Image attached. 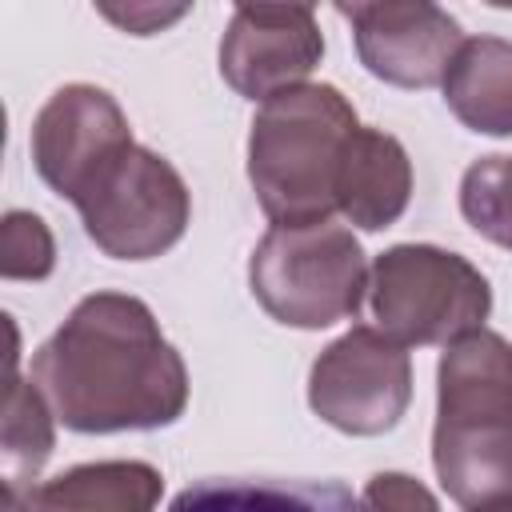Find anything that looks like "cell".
Here are the masks:
<instances>
[{"instance_id":"obj_1","label":"cell","mask_w":512,"mask_h":512,"mask_svg":"<svg viewBox=\"0 0 512 512\" xmlns=\"http://www.w3.org/2000/svg\"><path fill=\"white\" fill-rule=\"evenodd\" d=\"M32 380L72 432L164 428L188 404V368L144 300L84 296L32 356Z\"/></svg>"},{"instance_id":"obj_2","label":"cell","mask_w":512,"mask_h":512,"mask_svg":"<svg viewBox=\"0 0 512 512\" xmlns=\"http://www.w3.org/2000/svg\"><path fill=\"white\" fill-rule=\"evenodd\" d=\"M432 464L440 488L464 504L512 496V344L468 332L440 356Z\"/></svg>"},{"instance_id":"obj_3","label":"cell","mask_w":512,"mask_h":512,"mask_svg":"<svg viewBox=\"0 0 512 512\" xmlns=\"http://www.w3.org/2000/svg\"><path fill=\"white\" fill-rule=\"evenodd\" d=\"M356 128L352 104L332 84H300L264 100L248 136V180L272 224L332 216L336 172Z\"/></svg>"},{"instance_id":"obj_4","label":"cell","mask_w":512,"mask_h":512,"mask_svg":"<svg viewBox=\"0 0 512 512\" xmlns=\"http://www.w3.org/2000/svg\"><path fill=\"white\" fill-rule=\"evenodd\" d=\"M368 280L356 236L332 220L272 224L248 260L252 296L288 328H328L352 316Z\"/></svg>"},{"instance_id":"obj_5","label":"cell","mask_w":512,"mask_h":512,"mask_svg":"<svg viewBox=\"0 0 512 512\" xmlns=\"http://www.w3.org/2000/svg\"><path fill=\"white\" fill-rule=\"evenodd\" d=\"M372 320L396 344H456L492 312V288L464 256L436 244H396L368 280Z\"/></svg>"},{"instance_id":"obj_6","label":"cell","mask_w":512,"mask_h":512,"mask_svg":"<svg viewBox=\"0 0 512 512\" xmlns=\"http://www.w3.org/2000/svg\"><path fill=\"white\" fill-rule=\"evenodd\" d=\"M88 240L116 260H152L188 228V188L152 148L128 144L72 200Z\"/></svg>"},{"instance_id":"obj_7","label":"cell","mask_w":512,"mask_h":512,"mask_svg":"<svg viewBox=\"0 0 512 512\" xmlns=\"http://www.w3.org/2000/svg\"><path fill=\"white\" fill-rule=\"evenodd\" d=\"M412 400V360L380 328H352L328 344L308 372L312 412L348 432L380 436L400 424Z\"/></svg>"},{"instance_id":"obj_8","label":"cell","mask_w":512,"mask_h":512,"mask_svg":"<svg viewBox=\"0 0 512 512\" xmlns=\"http://www.w3.org/2000/svg\"><path fill=\"white\" fill-rule=\"evenodd\" d=\"M324 36L308 4H240L220 40V76L248 100H272L320 64Z\"/></svg>"},{"instance_id":"obj_9","label":"cell","mask_w":512,"mask_h":512,"mask_svg":"<svg viewBox=\"0 0 512 512\" xmlns=\"http://www.w3.org/2000/svg\"><path fill=\"white\" fill-rule=\"evenodd\" d=\"M132 144L128 116L96 84H64L32 124V160L40 180L76 200L92 176Z\"/></svg>"},{"instance_id":"obj_10","label":"cell","mask_w":512,"mask_h":512,"mask_svg":"<svg viewBox=\"0 0 512 512\" xmlns=\"http://www.w3.org/2000/svg\"><path fill=\"white\" fill-rule=\"evenodd\" d=\"M336 12L356 32L360 64L396 88L444 84V72L464 44L460 24L428 0L336 4Z\"/></svg>"},{"instance_id":"obj_11","label":"cell","mask_w":512,"mask_h":512,"mask_svg":"<svg viewBox=\"0 0 512 512\" xmlns=\"http://www.w3.org/2000/svg\"><path fill=\"white\" fill-rule=\"evenodd\" d=\"M412 196V164L396 136L356 128L336 172V208L368 232L396 224Z\"/></svg>"},{"instance_id":"obj_12","label":"cell","mask_w":512,"mask_h":512,"mask_svg":"<svg viewBox=\"0 0 512 512\" xmlns=\"http://www.w3.org/2000/svg\"><path fill=\"white\" fill-rule=\"evenodd\" d=\"M168 512H368L340 480H280V476H212L188 484Z\"/></svg>"},{"instance_id":"obj_13","label":"cell","mask_w":512,"mask_h":512,"mask_svg":"<svg viewBox=\"0 0 512 512\" xmlns=\"http://www.w3.org/2000/svg\"><path fill=\"white\" fill-rule=\"evenodd\" d=\"M164 480L140 460L76 464L28 492L20 512H152Z\"/></svg>"},{"instance_id":"obj_14","label":"cell","mask_w":512,"mask_h":512,"mask_svg":"<svg viewBox=\"0 0 512 512\" xmlns=\"http://www.w3.org/2000/svg\"><path fill=\"white\" fill-rule=\"evenodd\" d=\"M444 104L472 132L512 136V40H464L444 72Z\"/></svg>"},{"instance_id":"obj_15","label":"cell","mask_w":512,"mask_h":512,"mask_svg":"<svg viewBox=\"0 0 512 512\" xmlns=\"http://www.w3.org/2000/svg\"><path fill=\"white\" fill-rule=\"evenodd\" d=\"M52 452V408L36 384H24L8 368L4 384V440H0V468H4V496L8 512H20V504L32 492V476Z\"/></svg>"},{"instance_id":"obj_16","label":"cell","mask_w":512,"mask_h":512,"mask_svg":"<svg viewBox=\"0 0 512 512\" xmlns=\"http://www.w3.org/2000/svg\"><path fill=\"white\" fill-rule=\"evenodd\" d=\"M464 220L492 244L512 248V156H480L460 180Z\"/></svg>"},{"instance_id":"obj_17","label":"cell","mask_w":512,"mask_h":512,"mask_svg":"<svg viewBox=\"0 0 512 512\" xmlns=\"http://www.w3.org/2000/svg\"><path fill=\"white\" fill-rule=\"evenodd\" d=\"M56 264V244L36 212H8L0 224V276L4 280H44Z\"/></svg>"},{"instance_id":"obj_18","label":"cell","mask_w":512,"mask_h":512,"mask_svg":"<svg viewBox=\"0 0 512 512\" xmlns=\"http://www.w3.org/2000/svg\"><path fill=\"white\" fill-rule=\"evenodd\" d=\"M360 500L368 512H440L436 496L404 472H376Z\"/></svg>"},{"instance_id":"obj_19","label":"cell","mask_w":512,"mask_h":512,"mask_svg":"<svg viewBox=\"0 0 512 512\" xmlns=\"http://www.w3.org/2000/svg\"><path fill=\"white\" fill-rule=\"evenodd\" d=\"M108 20H116V24H124L128 32H136V36H148V32H156L160 24H168V20H176V16H184L188 8H100Z\"/></svg>"},{"instance_id":"obj_20","label":"cell","mask_w":512,"mask_h":512,"mask_svg":"<svg viewBox=\"0 0 512 512\" xmlns=\"http://www.w3.org/2000/svg\"><path fill=\"white\" fill-rule=\"evenodd\" d=\"M468 512H512V496L492 500V504H476V508H468Z\"/></svg>"}]
</instances>
